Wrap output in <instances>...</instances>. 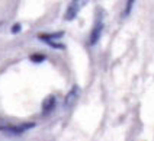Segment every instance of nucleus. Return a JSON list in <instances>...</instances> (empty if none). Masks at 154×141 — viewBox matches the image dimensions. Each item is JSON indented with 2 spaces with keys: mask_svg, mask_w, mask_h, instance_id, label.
Segmentation results:
<instances>
[{
  "mask_svg": "<svg viewBox=\"0 0 154 141\" xmlns=\"http://www.w3.org/2000/svg\"><path fill=\"white\" fill-rule=\"evenodd\" d=\"M35 122H22V124H0V131L9 137H19L26 131L32 130Z\"/></svg>",
  "mask_w": 154,
  "mask_h": 141,
  "instance_id": "1",
  "label": "nucleus"
},
{
  "mask_svg": "<svg viewBox=\"0 0 154 141\" xmlns=\"http://www.w3.org/2000/svg\"><path fill=\"white\" fill-rule=\"evenodd\" d=\"M103 29H105V25H103V12L99 10V16L96 18V22H94L93 28H92V32L89 35V45L90 47H93V45H96L99 42Z\"/></svg>",
  "mask_w": 154,
  "mask_h": 141,
  "instance_id": "2",
  "label": "nucleus"
},
{
  "mask_svg": "<svg viewBox=\"0 0 154 141\" xmlns=\"http://www.w3.org/2000/svg\"><path fill=\"white\" fill-rule=\"evenodd\" d=\"M87 2H89V0H71L70 5L67 6L66 13H64L66 20H73V19H76L77 15H79V12L82 10V8L85 6Z\"/></svg>",
  "mask_w": 154,
  "mask_h": 141,
  "instance_id": "3",
  "label": "nucleus"
},
{
  "mask_svg": "<svg viewBox=\"0 0 154 141\" xmlns=\"http://www.w3.org/2000/svg\"><path fill=\"white\" fill-rule=\"evenodd\" d=\"M55 105H57V97L54 95H50V96L45 97V100L42 102V112L45 115L52 112L55 109Z\"/></svg>",
  "mask_w": 154,
  "mask_h": 141,
  "instance_id": "4",
  "label": "nucleus"
},
{
  "mask_svg": "<svg viewBox=\"0 0 154 141\" xmlns=\"http://www.w3.org/2000/svg\"><path fill=\"white\" fill-rule=\"evenodd\" d=\"M79 93H80V90H79V86H74V87H71L69 93H67V96H66V100H64V103L66 106H70L74 100H76L77 97H79Z\"/></svg>",
  "mask_w": 154,
  "mask_h": 141,
  "instance_id": "5",
  "label": "nucleus"
},
{
  "mask_svg": "<svg viewBox=\"0 0 154 141\" xmlns=\"http://www.w3.org/2000/svg\"><path fill=\"white\" fill-rule=\"evenodd\" d=\"M63 36H64V32H63V31H58V32H52V34H42V35H39V39H41V41H45V39L58 41Z\"/></svg>",
  "mask_w": 154,
  "mask_h": 141,
  "instance_id": "6",
  "label": "nucleus"
},
{
  "mask_svg": "<svg viewBox=\"0 0 154 141\" xmlns=\"http://www.w3.org/2000/svg\"><path fill=\"white\" fill-rule=\"evenodd\" d=\"M42 42H45L47 45H50V47L55 48V50H64V44H61V42H58V41H54V39H45V41H42Z\"/></svg>",
  "mask_w": 154,
  "mask_h": 141,
  "instance_id": "7",
  "label": "nucleus"
},
{
  "mask_svg": "<svg viewBox=\"0 0 154 141\" xmlns=\"http://www.w3.org/2000/svg\"><path fill=\"white\" fill-rule=\"evenodd\" d=\"M29 58H31V61L32 63H42V61H45V55H44V54H38V53L32 54Z\"/></svg>",
  "mask_w": 154,
  "mask_h": 141,
  "instance_id": "8",
  "label": "nucleus"
},
{
  "mask_svg": "<svg viewBox=\"0 0 154 141\" xmlns=\"http://www.w3.org/2000/svg\"><path fill=\"white\" fill-rule=\"evenodd\" d=\"M134 2H135V0H127L125 10H124V18L129 16V13H131V10H132V6H134Z\"/></svg>",
  "mask_w": 154,
  "mask_h": 141,
  "instance_id": "9",
  "label": "nucleus"
},
{
  "mask_svg": "<svg viewBox=\"0 0 154 141\" xmlns=\"http://www.w3.org/2000/svg\"><path fill=\"white\" fill-rule=\"evenodd\" d=\"M20 29H22V26H20V23H15L13 26H12V34H19L20 32Z\"/></svg>",
  "mask_w": 154,
  "mask_h": 141,
  "instance_id": "10",
  "label": "nucleus"
}]
</instances>
